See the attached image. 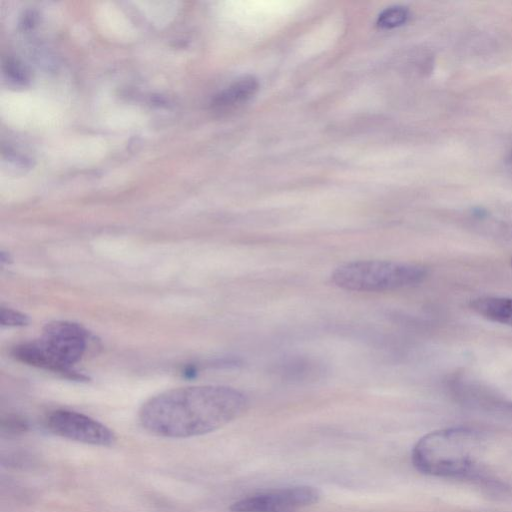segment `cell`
Here are the masks:
<instances>
[{
  "instance_id": "10",
  "label": "cell",
  "mask_w": 512,
  "mask_h": 512,
  "mask_svg": "<svg viewBox=\"0 0 512 512\" xmlns=\"http://www.w3.org/2000/svg\"><path fill=\"white\" fill-rule=\"evenodd\" d=\"M0 323L3 326H25L29 323V317L19 311L9 308H1Z\"/></svg>"
},
{
  "instance_id": "6",
  "label": "cell",
  "mask_w": 512,
  "mask_h": 512,
  "mask_svg": "<svg viewBox=\"0 0 512 512\" xmlns=\"http://www.w3.org/2000/svg\"><path fill=\"white\" fill-rule=\"evenodd\" d=\"M320 492L311 486H293L271 490L235 501L232 512H300L317 503Z\"/></svg>"
},
{
  "instance_id": "3",
  "label": "cell",
  "mask_w": 512,
  "mask_h": 512,
  "mask_svg": "<svg viewBox=\"0 0 512 512\" xmlns=\"http://www.w3.org/2000/svg\"><path fill=\"white\" fill-rule=\"evenodd\" d=\"M87 338L82 326L54 321L44 327L40 339L15 346L12 355L22 363L79 378L71 367L84 355Z\"/></svg>"
},
{
  "instance_id": "11",
  "label": "cell",
  "mask_w": 512,
  "mask_h": 512,
  "mask_svg": "<svg viewBox=\"0 0 512 512\" xmlns=\"http://www.w3.org/2000/svg\"><path fill=\"white\" fill-rule=\"evenodd\" d=\"M510 162H511V164H512V154H511V157H510Z\"/></svg>"
},
{
  "instance_id": "12",
  "label": "cell",
  "mask_w": 512,
  "mask_h": 512,
  "mask_svg": "<svg viewBox=\"0 0 512 512\" xmlns=\"http://www.w3.org/2000/svg\"><path fill=\"white\" fill-rule=\"evenodd\" d=\"M510 263H511V266H512V258H511V261H510Z\"/></svg>"
},
{
  "instance_id": "8",
  "label": "cell",
  "mask_w": 512,
  "mask_h": 512,
  "mask_svg": "<svg viewBox=\"0 0 512 512\" xmlns=\"http://www.w3.org/2000/svg\"><path fill=\"white\" fill-rule=\"evenodd\" d=\"M258 81L253 76L238 79L231 86L221 92L214 100L218 107H230L245 103L252 98L258 90Z\"/></svg>"
},
{
  "instance_id": "5",
  "label": "cell",
  "mask_w": 512,
  "mask_h": 512,
  "mask_svg": "<svg viewBox=\"0 0 512 512\" xmlns=\"http://www.w3.org/2000/svg\"><path fill=\"white\" fill-rule=\"evenodd\" d=\"M53 434L80 443L100 447L113 446L114 432L101 422L79 412L59 409L50 412L45 420Z\"/></svg>"
},
{
  "instance_id": "9",
  "label": "cell",
  "mask_w": 512,
  "mask_h": 512,
  "mask_svg": "<svg viewBox=\"0 0 512 512\" xmlns=\"http://www.w3.org/2000/svg\"><path fill=\"white\" fill-rule=\"evenodd\" d=\"M409 17L407 8L392 6L385 9L377 19V25L383 29H392L403 25Z\"/></svg>"
},
{
  "instance_id": "1",
  "label": "cell",
  "mask_w": 512,
  "mask_h": 512,
  "mask_svg": "<svg viewBox=\"0 0 512 512\" xmlns=\"http://www.w3.org/2000/svg\"><path fill=\"white\" fill-rule=\"evenodd\" d=\"M248 399L241 391L222 385L187 386L148 399L138 414L147 432L171 439L213 432L241 416Z\"/></svg>"
},
{
  "instance_id": "7",
  "label": "cell",
  "mask_w": 512,
  "mask_h": 512,
  "mask_svg": "<svg viewBox=\"0 0 512 512\" xmlns=\"http://www.w3.org/2000/svg\"><path fill=\"white\" fill-rule=\"evenodd\" d=\"M470 307L474 312L490 321L512 326V298L479 297L470 302Z\"/></svg>"
},
{
  "instance_id": "4",
  "label": "cell",
  "mask_w": 512,
  "mask_h": 512,
  "mask_svg": "<svg viewBox=\"0 0 512 512\" xmlns=\"http://www.w3.org/2000/svg\"><path fill=\"white\" fill-rule=\"evenodd\" d=\"M427 276L420 264L391 260H359L337 267L332 283L355 292H383L414 286Z\"/></svg>"
},
{
  "instance_id": "2",
  "label": "cell",
  "mask_w": 512,
  "mask_h": 512,
  "mask_svg": "<svg viewBox=\"0 0 512 512\" xmlns=\"http://www.w3.org/2000/svg\"><path fill=\"white\" fill-rule=\"evenodd\" d=\"M485 436L469 427L432 431L418 440L412 450L414 467L427 475L466 479L492 484L481 462Z\"/></svg>"
}]
</instances>
